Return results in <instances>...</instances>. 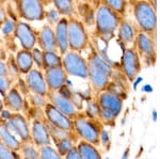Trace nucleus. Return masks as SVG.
<instances>
[{
	"label": "nucleus",
	"instance_id": "nucleus-1",
	"mask_svg": "<svg viewBox=\"0 0 160 159\" xmlns=\"http://www.w3.org/2000/svg\"><path fill=\"white\" fill-rule=\"evenodd\" d=\"M90 52L88 55V80L95 92H102L107 89L111 78L114 74V67L106 60L95 48L90 44Z\"/></svg>",
	"mask_w": 160,
	"mask_h": 159
},
{
	"label": "nucleus",
	"instance_id": "nucleus-2",
	"mask_svg": "<svg viewBox=\"0 0 160 159\" xmlns=\"http://www.w3.org/2000/svg\"><path fill=\"white\" fill-rule=\"evenodd\" d=\"M122 18L105 4H99L96 7L94 17V33L96 37L105 43H109L114 37Z\"/></svg>",
	"mask_w": 160,
	"mask_h": 159
},
{
	"label": "nucleus",
	"instance_id": "nucleus-3",
	"mask_svg": "<svg viewBox=\"0 0 160 159\" xmlns=\"http://www.w3.org/2000/svg\"><path fill=\"white\" fill-rule=\"evenodd\" d=\"M133 17L140 32L149 35L156 40L157 15L156 10L149 4L148 0H138L132 2Z\"/></svg>",
	"mask_w": 160,
	"mask_h": 159
},
{
	"label": "nucleus",
	"instance_id": "nucleus-4",
	"mask_svg": "<svg viewBox=\"0 0 160 159\" xmlns=\"http://www.w3.org/2000/svg\"><path fill=\"white\" fill-rule=\"evenodd\" d=\"M97 104L99 106V120L105 124H112L121 114L124 98L118 94L105 90L98 93Z\"/></svg>",
	"mask_w": 160,
	"mask_h": 159
},
{
	"label": "nucleus",
	"instance_id": "nucleus-5",
	"mask_svg": "<svg viewBox=\"0 0 160 159\" xmlns=\"http://www.w3.org/2000/svg\"><path fill=\"white\" fill-rule=\"evenodd\" d=\"M99 120L88 117L86 113H80L73 119L74 132L80 140L87 141L94 145L99 144V136L102 127Z\"/></svg>",
	"mask_w": 160,
	"mask_h": 159
},
{
	"label": "nucleus",
	"instance_id": "nucleus-6",
	"mask_svg": "<svg viewBox=\"0 0 160 159\" xmlns=\"http://www.w3.org/2000/svg\"><path fill=\"white\" fill-rule=\"evenodd\" d=\"M68 34L69 50L81 53L90 47V37L86 25L81 19L71 16L68 18Z\"/></svg>",
	"mask_w": 160,
	"mask_h": 159
},
{
	"label": "nucleus",
	"instance_id": "nucleus-7",
	"mask_svg": "<svg viewBox=\"0 0 160 159\" xmlns=\"http://www.w3.org/2000/svg\"><path fill=\"white\" fill-rule=\"evenodd\" d=\"M17 17L27 22L45 20L46 4L44 0H15Z\"/></svg>",
	"mask_w": 160,
	"mask_h": 159
},
{
	"label": "nucleus",
	"instance_id": "nucleus-8",
	"mask_svg": "<svg viewBox=\"0 0 160 159\" xmlns=\"http://www.w3.org/2000/svg\"><path fill=\"white\" fill-rule=\"evenodd\" d=\"M142 64L148 67H152L156 64L157 51H156V40L149 35L139 31L133 43Z\"/></svg>",
	"mask_w": 160,
	"mask_h": 159
},
{
	"label": "nucleus",
	"instance_id": "nucleus-9",
	"mask_svg": "<svg viewBox=\"0 0 160 159\" xmlns=\"http://www.w3.org/2000/svg\"><path fill=\"white\" fill-rule=\"evenodd\" d=\"M62 67L71 77L80 79H88V62L77 51L68 50L62 56Z\"/></svg>",
	"mask_w": 160,
	"mask_h": 159
},
{
	"label": "nucleus",
	"instance_id": "nucleus-10",
	"mask_svg": "<svg viewBox=\"0 0 160 159\" xmlns=\"http://www.w3.org/2000/svg\"><path fill=\"white\" fill-rule=\"evenodd\" d=\"M120 65L121 72L128 81H135L138 78L142 68V62L133 45L124 48Z\"/></svg>",
	"mask_w": 160,
	"mask_h": 159
},
{
	"label": "nucleus",
	"instance_id": "nucleus-11",
	"mask_svg": "<svg viewBox=\"0 0 160 159\" xmlns=\"http://www.w3.org/2000/svg\"><path fill=\"white\" fill-rule=\"evenodd\" d=\"M43 114L45 117L46 121L50 123L51 125H53L55 127L64 130V132H74L73 120L68 117V115L62 113L60 110L57 109L49 102H47V104L43 108Z\"/></svg>",
	"mask_w": 160,
	"mask_h": 159
},
{
	"label": "nucleus",
	"instance_id": "nucleus-12",
	"mask_svg": "<svg viewBox=\"0 0 160 159\" xmlns=\"http://www.w3.org/2000/svg\"><path fill=\"white\" fill-rule=\"evenodd\" d=\"M7 126L16 137H18L20 142H29L31 141L30 125L27 117L20 112H11L9 119L4 120Z\"/></svg>",
	"mask_w": 160,
	"mask_h": 159
},
{
	"label": "nucleus",
	"instance_id": "nucleus-13",
	"mask_svg": "<svg viewBox=\"0 0 160 159\" xmlns=\"http://www.w3.org/2000/svg\"><path fill=\"white\" fill-rule=\"evenodd\" d=\"M14 37L19 42L22 49L31 50L37 45V32L29 22L17 20L14 30Z\"/></svg>",
	"mask_w": 160,
	"mask_h": 159
},
{
	"label": "nucleus",
	"instance_id": "nucleus-14",
	"mask_svg": "<svg viewBox=\"0 0 160 159\" xmlns=\"http://www.w3.org/2000/svg\"><path fill=\"white\" fill-rule=\"evenodd\" d=\"M46 97H47V101L50 104H52L57 109L60 110L62 113L68 115V117H71L72 120L80 113L79 110L77 109L76 105L74 104L73 99L65 96L60 91L48 92Z\"/></svg>",
	"mask_w": 160,
	"mask_h": 159
},
{
	"label": "nucleus",
	"instance_id": "nucleus-15",
	"mask_svg": "<svg viewBox=\"0 0 160 159\" xmlns=\"http://www.w3.org/2000/svg\"><path fill=\"white\" fill-rule=\"evenodd\" d=\"M30 136L31 142L37 147H44V145H50L51 142H52L45 121L40 119V117H35L31 123Z\"/></svg>",
	"mask_w": 160,
	"mask_h": 159
},
{
	"label": "nucleus",
	"instance_id": "nucleus-16",
	"mask_svg": "<svg viewBox=\"0 0 160 159\" xmlns=\"http://www.w3.org/2000/svg\"><path fill=\"white\" fill-rule=\"evenodd\" d=\"M25 82L29 92H31V93H35L42 96H47L48 89L42 70L33 67L29 73L25 75Z\"/></svg>",
	"mask_w": 160,
	"mask_h": 159
},
{
	"label": "nucleus",
	"instance_id": "nucleus-17",
	"mask_svg": "<svg viewBox=\"0 0 160 159\" xmlns=\"http://www.w3.org/2000/svg\"><path fill=\"white\" fill-rule=\"evenodd\" d=\"M44 78L47 84L48 92H57L66 86L68 75L65 73L63 67H53L44 70Z\"/></svg>",
	"mask_w": 160,
	"mask_h": 159
},
{
	"label": "nucleus",
	"instance_id": "nucleus-18",
	"mask_svg": "<svg viewBox=\"0 0 160 159\" xmlns=\"http://www.w3.org/2000/svg\"><path fill=\"white\" fill-rule=\"evenodd\" d=\"M37 44L43 51H58L55 37V30L48 24L41 28L40 32L37 33Z\"/></svg>",
	"mask_w": 160,
	"mask_h": 159
},
{
	"label": "nucleus",
	"instance_id": "nucleus-19",
	"mask_svg": "<svg viewBox=\"0 0 160 159\" xmlns=\"http://www.w3.org/2000/svg\"><path fill=\"white\" fill-rule=\"evenodd\" d=\"M4 108L11 112H20L25 108V98L16 86H13L2 98Z\"/></svg>",
	"mask_w": 160,
	"mask_h": 159
},
{
	"label": "nucleus",
	"instance_id": "nucleus-20",
	"mask_svg": "<svg viewBox=\"0 0 160 159\" xmlns=\"http://www.w3.org/2000/svg\"><path fill=\"white\" fill-rule=\"evenodd\" d=\"M55 37L58 52L61 56L69 50L68 48V17H61L55 26Z\"/></svg>",
	"mask_w": 160,
	"mask_h": 159
},
{
	"label": "nucleus",
	"instance_id": "nucleus-21",
	"mask_svg": "<svg viewBox=\"0 0 160 159\" xmlns=\"http://www.w3.org/2000/svg\"><path fill=\"white\" fill-rule=\"evenodd\" d=\"M118 37L120 40L121 44L123 45L124 48L130 47L133 45L137 37V33L139 31L136 30V27L133 26L128 19H126L125 17L122 18L120 25L118 28Z\"/></svg>",
	"mask_w": 160,
	"mask_h": 159
},
{
	"label": "nucleus",
	"instance_id": "nucleus-22",
	"mask_svg": "<svg viewBox=\"0 0 160 159\" xmlns=\"http://www.w3.org/2000/svg\"><path fill=\"white\" fill-rule=\"evenodd\" d=\"M0 141L3 143L4 145H7L9 148H11L13 152L18 153L22 142L18 138H16L11 130L9 129V127L7 126L6 121L2 120L0 117Z\"/></svg>",
	"mask_w": 160,
	"mask_h": 159
},
{
	"label": "nucleus",
	"instance_id": "nucleus-23",
	"mask_svg": "<svg viewBox=\"0 0 160 159\" xmlns=\"http://www.w3.org/2000/svg\"><path fill=\"white\" fill-rule=\"evenodd\" d=\"M15 61H16L17 67L19 70L20 75H26L33 68V59L31 55V50L19 49L14 56Z\"/></svg>",
	"mask_w": 160,
	"mask_h": 159
},
{
	"label": "nucleus",
	"instance_id": "nucleus-24",
	"mask_svg": "<svg viewBox=\"0 0 160 159\" xmlns=\"http://www.w3.org/2000/svg\"><path fill=\"white\" fill-rule=\"evenodd\" d=\"M76 147L79 152L80 159H102L98 148L92 143L80 140L76 144Z\"/></svg>",
	"mask_w": 160,
	"mask_h": 159
},
{
	"label": "nucleus",
	"instance_id": "nucleus-25",
	"mask_svg": "<svg viewBox=\"0 0 160 159\" xmlns=\"http://www.w3.org/2000/svg\"><path fill=\"white\" fill-rule=\"evenodd\" d=\"M51 2L61 17L68 18L71 16H75L76 7H75L74 0H51Z\"/></svg>",
	"mask_w": 160,
	"mask_h": 159
},
{
	"label": "nucleus",
	"instance_id": "nucleus-26",
	"mask_svg": "<svg viewBox=\"0 0 160 159\" xmlns=\"http://www.w3.org/2000/svg\"><path fill=\"white\" fill-rule=\"evenodd\" d=\"M53 67H62V56L58 51H44L43 71Z\"/></svg>",
	"mask_w": 160,
	"mask_h": 159
},
{
	"label": "nucleus",
	"instance_id": "nucleus-27",
	"mask_svg": "<svg viewBox=\"0 0 160 159\" xmlns=\"http://www.w3.org/2000/svg\"><path fill=\"white\" fill-rule=\"evenodd\" d=\"M102 4L108 7L110 10H112L114 13L120 15L121 17H125L126 12H127V0H102Z\"/></svg>",
	"mask_w": 160,
	"mask_h": 159
},
{
	"label": "nucleus",
	"instance_id": "nucleus-28",
	"mask_svg": "<svg viewBox=\"0 0 160 159\" xmlns=\"http://www.w3.org/2000/svg\"><path fill=\"white\" fill-rule=\"evenodd\" d=\"M19 153L22 159H40L38 148L31 141H29V142H22Z\"/></svg>",
	"mask_w": 160,
	"mask_h": 159
},
{
	"label": "nucleus",
	"instance_id": "nucleus-29",
	"mask_svg": "<svg viewBox=\"0 0 160 159\" xmlns=\"http://www.w3.org/2000/svg\"><path fill=\"white\" fill-rule=\"evenodd\" d=\"M16 19L9 17L3 24L0 26V33H1L2 37L4 40H11L12 37H14V30L15 26H16Z\"/></svg>",
	"mask_w": 160,
	"mask_h": 159
},
{
	"label": "nucleus",
	"instance_id": "nucleus-30",
	"mask_svg": "<svg viewBox=\"0 0 160 159\" xmlns=\"http://www.w3.org/2000/svg\"><path fill=\"white\" fill-rule=\"evenodd\" d=\"M56 145V150L58 151V153L60 154L62 157L65 156V154L71 151V148H73L75 145V141L73 139V137H65L63 139L59 140L58 142L55 143Z\"/></svg>",
	"mask_w": 160,
	"mask_h": 159
},
{
	"label": "nucleus",
	"instance_id": "nucleus-31",
	"mask_svg": "<svg viewBox=\"0 0 160 159\" xmlns=\"http://www.w3.org/2000/svg\"><path fill=\"white\" fill-rule=\"evenodd\" d=\"M38 148V153H40V159H64L58 153L56 147H53L51 144L44 145V147Z\"/></svg>",
	"mask_w": 160,
	"mask_h": 159
},
{
	"label": "nucleus",
	"instance_id": "nucleus-32",
	"mask_svg": "<svg viewBox=\"0 0 160 159\" xmlns=\"http://www.w3.org/2000/svg\"><path fill=\"white\" fill-rule=\"evenodd\" d=\"M6 64H7V70H8V76L11 77L14 80H17V79L19 78L20 73H19L18 67H17V64H16V61H15L14 56H13L12 53L8 55Z\"/></svg>",
	"mask_w": 160,
	"mask_h": 159
},
{
	"label": "nucleus",
	"instance_id": "nucleus-33",
	"mask_svg": "<svg viewBox=\"0 0 160 159\" xmlns=\"http://www.w3.org/2000/svg\"><path fill=\"white\" fill-rule=\"evenodd\" d=\"M28 99H29L30 104L32 105L35 109H40V110H43V108L45 107V105L47 104V102H48L46 96L38 95V94L31 93V92L28 94Z\"/></svg>",
	"mask_w": 160,
	"mask_h": 159
},
{
	"label": "nucleus",
	"instance_id": "nucleus-34",
	"mask_svg": "<svg viewBox=\"0 0 160 159\" xmlns=\"http://www.w3.org/2000/svg\"><path fill=\"white\" fill-rule=\"evenodd\" d=\"M31 55H32L33 63L37 66V68L43 71V58H44V51L38 47H33L31 49Z\"/></svg>",
	"mask_w": 160,
	"mask_h": 159
},
{
	"label": "nucleus",
	"instance_id": "nucleus-35",
	"mask_svg": "<svg viewBox=\"0 0 160 159\" xmlns=\"http://www.w3.org/2000/svg\"><path fill=\"white\" fill-rule=\"evenodd\" d=\"M15 80L9 76H0V94L4 96L7 92L14 86Z\"/></svg>",
	"mask_w": 160,
	"mask_h": 159
},
{
	"label": "nucleus",
	"instance_id": "nucleus-36",
	"mask_svg": "<svg viewBox=\"0 0 160 159\" xmlns=\"http://www.w3.org/2000/svg\"><path fill=\"white\" fill-rule=\"evenodd\" d=\"M61 16L60 14H59L58 12H57V10L55 7H52V9L50 10H47L46 9V13H45V19L48 22V25L49 26H56L57 22L60 20Z\"/></svg>",
	"mask_w": 160,
	"mask_h": 159
},
{
	"label": "nucleus",
	"instance_id": "nucleus-37",
	"mask_svg": "<svg viewBox=\"0 0 160 159\" xmlns=\"http://www.w3.org/2000/svg\"><path fill=\"white\" fill-rule=\"evenodd\" d=\"M86 114L88 117H93V119H99V106L97 102L90 101L87 105V112Z\"/></svg>",
	"mask_w": 160,
	"mask_h": 159
},
{
	"label": "nucleus",
	"instance_id": "nucleus-38",
	"mask_svg": "<svg viewBox=\"0 0 160 159\" xmlns=\"http://www.w3.org/2000/svg\"><path fill=\"white\" fill-rule=\"evenodd\" d=\"M15 152H13L11 148H9L7 145L0 141V159H16Z\"/></svg>",
	"mask_w": 160,
	"mask_h": 159
},
{
	"label": "nucleus",
	"instance_id": "nucleus-39",
	"mask_svg": "<svg viewBox=\"0 0 160 159\" xmlns=\"http://www.w3.org/2000/svg\"><path fill=\"white\" fill-rule=\"evenodd\" d=\"M99 143H102L104 147H109L110 145V136L107 130L102 129L99 136Z\"/></svg>",
	"mask_w": 160,
	"mask_h": 159
},
{
	"label": "nucleus",
	"instance_id": "nucleus-40",
	"mask_svg": "<svg viewBox=\"0 0 160 159\" xmlns=\"http://www.w3.org/2000/svg\"><path fill=\"white\" fill-rule=\"evenodd\" d=\"M8 18H9V16H8L6 3H3V2H0V26L3 24V22H6Z\"/></svg>",
	"mask_w": 160,
	"mask_h": 159
},
{
	"label": "nucleus",
	"instance_id": "nucleus-41",
	"mask_svg": "<svg viewBox=\"0 0 160 159\" xmlns=\"http://www.w3.org/2000/svg\"><path fill=\"white\" fill-rule=\"evenodd\" d=\"M63 158L64 159H80V155H79V152H78V150H77L76 145H75L73 148H71V151H68Z\"/></svg>",
	"mask_w": 160,
	"mask_h": 159
},
{
	"label": "nucleus",
	"instance_id": "nucleus-42",
	"mask_svg": "<svg viewBox=\"0 0 160 159\" xmlns=\"http://www.w3.org/2000/svg\"><path fill=\"white\" fill-rule=\"evenodd\" d=\"M0 76H8V70L6 61L0 59Z\"/></svg>",
	"mask_w": 160,
	"mask_h": 159
},
{
	"label": "nucleus",
	"instance_id": "nucleus-43",
	"mask_svg": "<svg viewBox=\"0 0 160 159\" xmlns=\"http://www.w3.org/2000/svg\"><path fill=\"white\" fill-rule=\"evenodd\" d=\"M129 154H130V147H127L125 151H124V153L122 155V158H121V159H128V158H129Z\"/></svg>",
	"mask_w": 160,
	"mask_h": 159
},
{
	"label": "nucleus",
	"instance_id": "nucleus-44",
	"mask_svg": "<svg viewBox=\"0 0 160 159\" xmlns=\"http://www.w3.org/2000/svg\"><path fill=\"white\" fill-rule=\"evenodd\" d=\"M89 1H90V3H91V4H94V6L97 7L99 4H102V0H89Z\"/></svg>",
	"mask_w": 160,
	"mask_h": 159
},
{
	"label": "nucleus",
	"instance_id": "nucleus-45",
	"mask_svg": "<svg viewBox=\"0 0 160 159\" xmlns=\"http://www.w3.org/2000/svg\"><path fill=\"white\" fill-rule=\"evenodd\" d=\"M4 109V105H3V101H2L1 98H0V112L2 111V110Z\"/></svg>",
	"mask_w": 160,
	"mask_h": 159
},
{
	"label": "nucleus",
	"instance_id": "nucleus-46",
	"mask_svg": "<svg viewBox=\"0 0 160 159\" xmlns=\"http://www.w3.org/2000/svg\"><path fill=\"white\" fill-rule=\"evenodd\" d=\"M153 121H155V122L157 121V113H156V111L153 112Z\"/></svg>",
	"mask_w": 160,
	"mask_h": 159
},
{
	"label": "nucleus",
	"instance_id": "nucleus-47",
	"mask_svg": "<svg viewBox=\"0 0 160 159\" xmlns=\"http://www.w3.org/2000/svg\"><path fill=\"white\" fill-rule=\"evenodd\" d=\"M9 0H0V2H3V3H7Z\"/></svg>",
	"mask_w": 160,
	"mask_h": 159
},
{
	"label": "nucleus",
	"instance_id": "nucleus-48",
	"mask_svg": "<svg viewBox=\"0 0 160 159\" xmlns=\"http://www.w3.org/2000/svg\"><path fill=\"white\" fill-rule=\"evenodd\" d=\"M135 1H138V0H131V3H132V2H135Z\"/></svg>",
	"mask_w": 160,
	"mask_h": 159
},
{
	"label": "nucleus",
	"instance_id": "nucleus-49",
	"mask_svg": "<svg viewBox=\"0 0 160 159\" xmlns=\"http://www.w3.org/2000/svg\"><path fill=\"white\" fill-rule=\"evenodd\" d=\"M106 159H109V158H108V157H107V158H106Z\"/></svg>",
	"mask_w": 160,
	"mask_h": 159
}]
</instances>
